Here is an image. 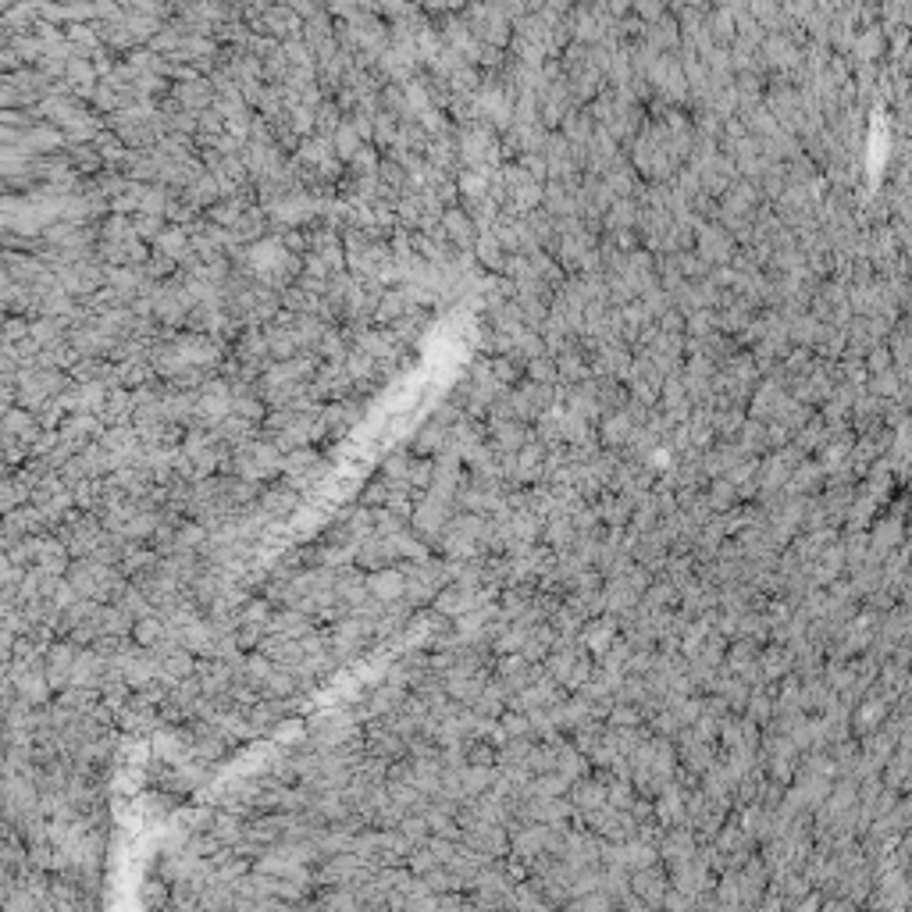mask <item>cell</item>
<instances>
[{"instance_id":"cell-1","label":"cell","mask_w":912,"mask_h":912,"mask_svg":"<svg viewBox=\"0 0 912 912\" xmlns=\"http://www.w3.org/2000/svg\"><path fill=\"white\" fill-rule=\"evenodd\" d=\"M228 467L236 471V478L261 485V481H268L285 471V453H278V446H271V442H246V446L236 449V456L228 460Z\"/></svg>"},{"instance_id":"cell-2","label":"cell","mask_w":912,"mask_h":912,"mask_svg":"<svg viewBox=\"0 0 912 912\" xmlns=\"http://www.w3.org/2000/svg\"><path fill=\"white\" fill-rule=\"evenodd\" d=\"M214 97H218V90H214V82L207 75H196V79L171 86V100L189 114H200L207 107H214Z\"/></svg>"},{"instance_id":"cell-3","label":"cell","mask_w":912,"mask_h":912,"mask_svg":"<svg viewBox=\"0 0 912 912\" xmlns=\"http://www.w3.org/2000/svg\"><path fill=\"white\" fill-rule=\"evenodd\" d=\"M175 346H179L182 360H186L189 367H200V371H207V367H214L221 360V342L211 339V335L186 332L175 339Z\"/></svg>"},{"instance_id":"cell-4","label":"cell","mask_w":912,"mask_h":912,"mask_svg":"<svg viewBox=\"0 0 912 912\" xmlns=\"http://www.w3.org/2000/svg\"><path fill=\"white\" fill-rule=\"evenodd\" d=\"M442 228H446L449 246H460V250H467L471 243H478V232H474V221L467 218V211H456V207H449V211L442 214Z\"/></svg>"},{"instance_id":"cell-5","label":"cell","mask_w":912,"mask_h":912,"mask_svg":"<svg viewBox=\"0 0 912 912\" xmlns=\"http://www.w3.org/2000/svg\"><path fill=\"white\" fill-rule=\"evenodd\" d=\"M403 588H407V574H399V570H375V574L367 578V592L375 595V599H382V603L399 599Z\"/></svg>"},{"instance_id":"cell-6","label":"cell","mask_w":912,"mask_h":912,"mask_svg":"<svg viewBox=\"0 0 912 912\" xmlns=\"http://www.w3.org/2000/svg\"><path fill=\"white\" fill-rule=\"evenodd\" d=\"M414 310V303L407 300V293L403 289H385L382 303H378L375 310V321H382V325H396V321H403Z\"/></svg>"},{"instance_id":"cell-7","label":"cell","mask_w":912,"mask_h":912,"mask_svg":"<svg viewBox=\"0 0 912 912\" xmlns=\"http://www.w3.org/2000/svg\"><path fill=\"white\" fill-rule=\"evenodd\" d=\"M364 147H367V143H364V139H360V132L353 129V122H350V118H346V122L339 125V132H335V136H332V150H335V157H339L342 164H353V161H357V154H360V150H364Z\"/></svg>"},{"instance_id":"cell-8","label":"cell","mask_w":912,"mask_h":912,"mask_svg":"<svg viewBox=\"0 0 912 912\" xmlns=\"http://www.w3.org/2000/svg\"><path fill=\"white\" fill-rule=\"evenodd\" d=\"M446 442H449V428L446 424H439V421H432V424H424L421 432L414 435V453L417 456H439L442 449H446Z\"/></svg>"},{"instance_id":"cell-9","label":"cell","mask_w":912,"mask_h":912,"mask_svg":"<svg viewBox=\"0 0 912 912\" xmlns=\"http://www.w3.org/2000/svg\"><path fill=\"white\" fill-rule=\"evenodd\" d=\"M218 200H221V186H218V179H214L211 171L200 175V179L186 189V204L196 207V211H200V207H214Z\"/></svg>"},{"instance_id":"cell-10","label":"cell","mask_w":912,"mask_h":912,"mask_svg":"<svg viewBox=\"0 0 912 912\" xmlns=\"http://www.w3.org/2000/svg\"><path fill=\"white\" fill-rule=\"evenodd\" d=\"M296 492H289L285 485H278V489H268V492H261V510L268 513V517H278V513H289V510H296Z\"/></svg>"},{"instance_id":"cell-11","label":"cell","mask_w":912,"mask_h":912,"mask_svg":"<svg viewBox=\"0 0 912 912\" xmlns=\"http://www.w3.org/2000/svg\"><path fill=\"white\" fill-rule=\"evenodd\" d=\"M467 218L474 221V228H485V232H489V225L496 221V200H492V196L467 200Z\"/></svg>"},{"instance_id":"cell-12","label":"cell","mask_w":912,"mask_h":912,"mask_svg":"<svg viewBox=\"0 0 912 912\" xmlns=\"http://www.w3.org/2000/svg\"><path fill=\"white\" fill-rule=\"evenodd\" d=\"M132 221H136V236L143 239V243H154L157 246V239L168 232V225H164L168 218H154V214H136Z\"/></svg>"},{"instance_id":"cell-13","label":"cell","mask_w":912,"mask_h":912,"mask_svg":"<svg viewBox=\"0 0 912 912\" xmlns=\"http://www.w3.org/2000/svg\"><path fill=\"white\" fill-rule=\"evenodd\" d=\"M171 271H175V261H168V257L157 250L150 253V261L143 264V275H147L150 282H164V275H171Z\"/></svg>"},{"instance_id":"cell-14","label":"cell","mask_w":912,"mask_h":912,"mask_svg":"<svg viewBox=\"0 0 912 912\" xmlns=\"http://www.w3.org/2000/svg\"><path fill=\"white\" fill-rule=\"evenodd\" d=\"M478 253H481V264L499 268V239H496V232H492V228L478 236Z\"/></svg>"},{"instance_id":"cell-15","label":"cell","mask_w":912,"mask_h":912,"mask_svg":"<svg viewBox=\"0 0 912 912\" xmlns=\"http://www.w3.org/2000/svg\"><path fill=\"white\" fill-rule=\"evenodd\" d=\"M164 635V624L157 617H147V620H136V638L139 645H157Z\"/></svg>"},{"instance_id":"cell-16","label":"cell","mask_w":912,"mask_h":912,"mask_svg":"<svg viewBox=\"0 0 912 912\" xmlns=\"http://www.w3.org/2000/svg\"><path fill=\"white\" fill-rule=\"evenodd\" d=\"M517 442H521V428H517V424H503V428H499V446L513 449Z\"/></svg>"}]
</instances>
